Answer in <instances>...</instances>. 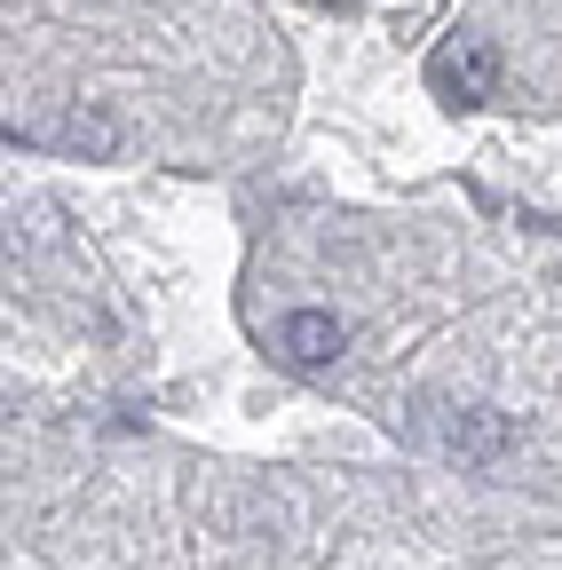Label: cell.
<instances>
[{
	"mask_svg": "<svg viewBox=\"0 0 562 570\" xmlns=\"http://www.w3.org/2000/svg\"><path fill=\"white\" fill-rule=\"evenodd\" d=\"M428 88H436V104H452V111L491 104V96H500V48H491L483 32H444L436 56H428Z\"/></svg>",
	"mask_w": 562,
	"mask_h": 570,
	"instance_id": "6da1fadb",
	"label": "cell"
},
{
	"mask_svg": "<svg viewBox=\"0 0 562 570\" xmlns=\"http://www.w3.org/2000/svg\"><path fill=\"white\" fill-rule=\"evenodd\" d=\"M341 348H348V325H341L333 309H294L286 325H277V356H286V365H302V373L333 365Z\"/></svg>",
	"mask_w": 562,
	"mask_h": 570,
	"instance_id": "7a4b0ae2",
	"label": "cell"
},
{
	"mask_svg": "<svg viewBox=\"0 0 562 570\" xmlns=\"http://www.w3.org/2000/svg\"><path fill=\"white\" fill-rule=\"evenodd\" d=\"M444 444H452L460 460H491V452H500V444H507V420H491V412H460Z\"/></svg>",
	"mask_w": 562,
	"mask_h": 570,
	"instance_id": "277c9868",
	"label": "cell"
},
{
	"mask_svg": "<svg viewBox=\"0 0 562 570\" xmlns=\"http://www.w3.org/2000/svg\"><path fill=\"white\" fill-rule=\"evenodd\" d=\"M56 142H63V151H80V159H111L119 151V119L96 111V104H72L56 119Z\"/></svg>",
	"mask_w": 562,
	"mask_h": 570,
	"instance_id": "3957f363",
	"label": "cell"
}]
</instances>
